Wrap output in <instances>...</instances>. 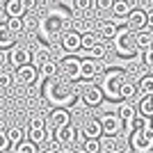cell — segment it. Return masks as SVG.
Returning a JSON list of instances; mask_svg holds the SVG:
<instances>
[{
  "instance_id": "f35d334b",
  "label": "cell",
  "mask_w": 153,
  "mask_h": 153,
  "mask_svg": "<svg viewBox=\"0 0 153 153\" xmlns=\"http://www.w3.org/2000/svg\"><path fill=\"white\" fill-rule=\"evenodd\" d=\"M101 149H108V151H112L114 146V140H110V137H101Z\"/></svg>"
},
{
  "instance_id": "836d02e7",
  "label": "cell",
  "mask_w": 153,
  "mask_h": 153,
  "mask_svg": "<svg viewBox=\"0 0 153 153\" xmlns=\"http://www.w3.org/2000/svg\"><path fill=\"white\" fill-rule=\"evenodd\" d=\"M78 12H96V0H76Z\"/></svg>"
},
{
  "instance_id": "7a4b0ae2",
  "label": "cell",
  "mask_w": 153,
  "mask_h": 153,
  "mask_svg": "<svg viewBox=\"0 0 153 153\" xmlns=\"http://www.w3.org/2000/svg\"><path fill=\"white\" fill-rule=\"evenodd\" d=\"M126 82H128V78L123 69H108L103 73L101 85H98L103 91V98H110L112 103H121V87Z\"/></svg>"
},
{
  "instance_id": "cb8c5ba5",
  "label": "cell",
  "mask_w": 153,
  "mask_h": 153,
  "mask_svg": "<svg viewBox=\"0 0 153 153\" xmlns=\"http://www.w3.org/2000/svg\"><path fill=\"white\" fill-rule=\"evenodd\" d=\"M14 46H16V37L7 30L5 23H0V51H5V48H14Z\"/></svg>"
},
{
  "instance_id": "1f68e13d",
  "label": "cell",
  "mask_w": 153,
  "mask_h": 153,
  "mask_svg": "<svg viewBox=\"0 0 153 153\" xmlns=\"http://www.w3.org/2000/svg\"><path fill=\"white\" fill-rule=\"evenodd\" d=\"M14 149V153H39V149L34 146V144H32V142H21L19 146H12Z\"/></svg>"
},
{
  "instance_id": "277c9868",
  "label": "cell",
  "mask_w": 153,
  "mask_h": 153,
  "mask_svg": "<svg viewBox=\"0 0 153 153\" xmlns=\"http://www.w3.org/2000/svg\"><path fill=\"white\" fill-rule=\"evenodd\" d=\"M128 144L135 153H151L153 151V128H144L137 133H130Z\"/></svg>"
},
{
  "instance_id": "7c38bea8",
  "label": "cell",
  "mask_w": 153,
  "mask_h": 153,
  "mask_svg": "<svg viewBox=\"0 0 153 153\" xmlns=\"http://www.w3.org/2000/svg\"><path fill=\"white\" fill-rule=\"evenodd\" d=\"M126 27L130 32L146 30V9H137V7H133V12L128 14V19H126Z\"/></svg>"
},
{
  "instance_id": "484cf974",
  "label": "cell",
  "mask_w": 153,
  "mask_h": 153,
  "mask_svg": "<svg viewBox=\"0 0 153 153\" xmlns=\"http://www.w3.org/2000/svg\"><path fill=\"white\" fill-rule=\"evenodd\" d=\"M137 94L144 96H153V73H144L137 82Z\"/></svg>"
},
{
  "instance_id": "f1b7e54d",
  "label": "cell",
  "mask_w": 153,
  "mask_h": 153,
  "mask_svg": "<svg viewBox=\"0 0 153 153\" xmlns=\"http://www.w3.org/2000/svg\"><path fill=\"white\" fill-rule=\"evenodd\" d=\"M5 25H7V30L12 32L14 37H19L21 32L25 30V21H23V19H7Z\"/></svg>"
},
{
  "instance_id": "8d00e7d4",
  "label": "cell",
  "mask_w": 153,
  "mask_h": 153,
  "mask_svg": "<svg viewBox=\"0 0 153 153\" xmlns=\"http://www.w3.org/2000/svg\"><path fill=\"white\" fill-rule=\"evenodd\" d=\"M112 2L114 0H96V9L98 12H112Z\"/></svg>"
},
{
  "instance_id": "bcb514c9",
  "label": "cell",
  "mask_w": 153,
  "mask_h": 153,
  "mask_svg": "<svg viewBox=\"0 0 153 153\" xmlns=\"http://www.w3.org/2000/svg\"><path fill=\"white\" fill-rule=\"evenodd\" d=\"M151 101H153V96H151Z\"/></svg>"
},
{
  "instance_id": "52a82bcc",
  "label": "cell",
  "mask_w": 153,
  "mask_h": 153,
  "mask_svg": "<svg viewBox=\"0 0 153 153\" xmlns=\"http://www.w3.org/2000/svg\"><path fill=\"white\" fill-rule=\"evenodd\" d=\"M51 55H53V51H51V46L48 44H44V41H37V44H32L30 46V64L34 66V69H41L46 62H51Z\"/></svg>"
},
{
  "instance_id": "6da1fadb",
  "label": "cell",
  "mask_w": 153,
  "mask_h": 153,
  "mask_svg": "<svg viewBox=\"0 0 153 153\" xmlns=\"http://www.w3.org/2000/svg\"><path fill=\"white\" fill-rule=\"evenodd\" d=\"M80 91L71 89L69 82H64L59 78H53V80H46L44 85V98L53 105V110H69V108H76L78 103H80Z\"/></svg>"
},
{
  "instance_id": "44dd1931",
  "label": "cell",
  "mask_w": 153,
  "mask_h": 153,
  "mask_svg": "<svg viewBox=\"0 0 153 153\" xmlns=\"http://www.w3.org/2000/svg\"><path fill=\"white\" fill-rule=\"evenodd\" d=\"M55 135L48 130V128H39V130H27V142H32L34 146H39V144H44L46 140H53Z\"/></svg>"
},
{
  "instance_id": "74e56055",
  "label": "cell",
  "mask_w": 153,
  "mask_h": 153,
  "mask_svg": "<svg viewBox=\"0 0 153 153\" xmlns=\"http://www.w3.org/2000/svg\"><path fill=\"white\" fill-rule=\"evenodd\" d=\"M7 149H9V140H7V133H5V130H0V153L7 151Z\"/></svg>"
},
{
  "instance_id": "9c48e42d",
  "label": "cell",
  "mask_w": 153,
  "mask_h": 153,
  "mask_svg": "<svg viewBox=\"0 0 153 153\" xmlns=\"http://www.w3.org/2000/svg\"><path fill=\"white\" fill-rule=\"evenodd\" d=\"M7 62L12 64L16 71H19L21 66H27V64H30V48L16 44L14 48H9V53H7Z\"/></svg>"
},
{
  "instance_id": "d6a6232c",
  "label": "cell",
  "mask_w": 153,
  "mask_h": 153,
  "mask_svg": "<svg viewBox=\"0 0 153 153\" xmlns=\"http://www.w3.org/2000/svg\"><path fill=\"white\" fill-rule=\"evenodd\" d=\"M12 85H14V76L9 73V71L0 69V89H9Z\"/></svg>"
},
{
  "instance_id": "83f0119b",
  "label": "cell",
  "mask_w": 153,
  "mask_h": 153,
  "mask_svg": "<svg viewBox=\"0 0 153 153\" xmlns=\"http://www.w3.org/2000/svg\"><path fill=\"white\" fill-rule=\"evenodd\" d=\"M57 62L51 59V62H46L41 69H39V78H44V80H53V78H57Z\"/></svg>"
},
{
  "instance_id": "f546056e",
  "label": "cell",
  "mask_w": 153,
  "mask_h": 153,
  "mask_svg": "<svg viewBox=\"0 0 153 153\" xmlns=\"http://www.w3.org/2000/svg\"><path fill=\"white\" fill-rule=\"evenodd\" d=\"M105 55H108V46L103 44V41H101V44H96L94 48L89 51V59H94V62H103Z\"/></svg>"
},
{
  "instance_id": "603a6c76",
  "label": "cell",
  "mask_w": 153,
  "mask_h": 153,
  "mask_svg": "<svg viewBox=\"0 0 153 153\" xmlns=\"http://www.w3.org/2000/svg\"><path fill=\"white\" fill-rule=\"evenodd\" d=\"M117 32H119V25H117L114 21H105V23L98 27V37H101V39H108V41H112V39L117 37Z\"/></svg>"
},
{
  "instance_id": "7dc6e473",
  "label": "cell",
  "mask_w": 153,
  "mask_h": 153,
  "mask_svg": "<svg viewBox=\"0 0 153 153\" xmlns=\"http://www.w3.org/2000/svg\"><path fill=\"white\" fill-rule=\"evenodd\" d=\"M151 51H153V48H151Z\"/></svg>"
},
{
  "instance_id": "2e32d148",
  "label": "cell",
  "mask_w": 153,
  "mask_h": 153,
  "mask_svg": "<svg viewBox=\"0 0 153 153\" xmlns=\"http://www.w3.org/2000/svg\"><path fill=\"white\" fill-rule=\"evenodd\" d=\"M55 140H57L59 146H71V144H76L78 133H76L73 126H64V128H57V130H55Z\"/></svg>"
},
{
  "instance_id": "5b68a950",
  "label": "cell",
  "mask_w": 153,
  "mask_h": 153,
  "mask_svg": "<svg viewBox=\"0 0 153 153\" xmlns=\"http://www.w3.org/2000/svg\"><path fill=\"white\" fill-rule=\"evenodd\" d=\"M80 62L82 59H78L76 55H62L57 59V71L66 76L69 82H76V80H80Z\"/></svg>"
},
{
  "instance_id": "3957f363",
  "label": "cell",
  "mask_w": 153,
  "mask_h": 153,
  "mask_svg": "<svg viewBox=\"0 0 153 153\" xmlns=\"http://www.w3.org/2000/svg\"><path fill=\"white\" fill-rule=\"evenodd\" d=\"M112 48H114L121 57H130L137 53V44H135V32H130L128 27H119L117 37L112 39Z\"/></svg>"
},
{
  "instance_id": "4dcf8cb0",
  "label": "cell",
  "mask_w": 153,
  "mask_h": 153,
  "mask_svg": "<svg viewBox=\"0 0 153 153\" xmlns=\"http://www.w3.org/2000/svg\"><path fill=\"white\" fill-rule=\"evenodd\" d=\"M137 96V85L133 82H126L121 87V101H128V103H133V98Z\"/></svg>"
},
{
  "instance_id": "ffe728a7",
  "label": "cell",
  "mask_w": 153,
  "mask_h": 153,
  "mask_svg": "<svg viewBox=\"0 0 153 153\" xmlns=\"http://www.w3.org/2000/svg\"><path fill=\"white\" fill-rule=\"evenodd\" d=\"M5 14H7V19H23V16H25L23 0H7L5 2Z\"/></svg>"
},
{
  "instance_id": "ac0fdd59",
  "label": "cell",
  "mask_w": 153,
  "mask_h": 153,
  "mask_svg": "<svg viewBox=\"0 0 153 153\" xmlns=\"http://www.w3.org/2000/svg\"><path fill=\"white\" fill-rule=\"evenodd\" d=\"M48 121H51V126L57 130V128H64V126H71V112L69 110H51V117H48Z\"/></svg>"
},
{
  "instance_id": "d590c367",
  "label": "cell",
  "mask_w": 153,
  "mask_h": 153,
  "mask_svg": "<svg viewBox=\"0 0 153 153\" xmlns=\"http://www.w3.org/2000/svg\"><path fill=\"white\" fill-rule=\"evenodd\" d=\"M82 149L87 153H101V140H85Z\"/></svg>"
},
{
  "instance_id": "5bb4252c",
  "label": "cell",
  "mask_w": 153,
  "mask_h": 153,
  "mask_svg": "<svg viewBox=\"0 0 153 153\" xmlns=\"http://www.w3.org/2000/svg\"><path fill=\"white\" fill-rule=\"evenodd\" d=\"M16 80H19L21 85H25V87H32V85H37V80H39V71L34 69L32 64L21 66V69L16 71Z\"/></svg>"
},
{
  "instance_id": "4316f807",
  "label": "cell",
  "mask_w": 153,
  "mask_h": 153,
  "mask_svg": "<svg viewBox=\"0 0 153 153\" xmlns=\"http://www.w3.org/2000/svg\"><path fill=\"white\" fill-rule=\"evenodd\" d=\"M137 114L144 117V119H153V101H151V96H144V98L137 103Z\"/></svg>"
},
{
  "instance_id": "7bdbcfd3",
  "label": "cell",
  "mask_w": 153,
  "mask_h": 153,
  "mask_svg": "<svg viewBox=\"0 0 153 153\" xmlns=\"http://www.w3.org/2000/svg\"><path fill=\"white\" fill-rule=\"evenodd\" d=\"M41 153H57V149H53V146H48V149H44Z\"/></svg>"
},
{
  "instance_id": "b9f144b4",
  "label": "cell",
  "mask_w": 153,
  "mask_h": 153,
  "mask_svg": "<svg viewBox=\"0 0 153 153\" xmlns=\"http://www.w3.org/2000/svg\"><path fill=\"white\" fill-rule=\"evenodd\" d=\"M23 5H25V12L27 9H34V0H23Z\"/></svg>"
},
{
  "instance_id": "ee69618b",
  "label": "cell",
  "mask_w": 153,
  "mask_h": 153,
  "mask_svg": "<svg viewBox=\"0 0 153 153\" xmlns=\"http://www.w3.org/2000/svg\"><path fill=\"white\" fill-rule=\"evenodd\" d=\"M108 153H123L121 149H112V151H108Z\"/></svg>"
},
{
  "instance_id": "e575fe53",
  "label": "cell",
  "mask_w": 153,
  "mask_h": 153,
  "mask_svg": "<svg viewBox=\"0 0 153 153\" xmlns=\"http://www.w3.org/2000/svg\"><path fill=\"white\" fill-rule=\"evenodd\" d=\"M39 128H46V119L41 114L30 117V123H27V130H39Z\"/></svg>"
},
{
  "instance_id": "8992f818",
  "label": "cell",
  "mask_w": 153,
  "mask_h": 153,
  "mask_svg": "<svg viewBox=\"0 0 153 153\" xmlns=\"http://www.w3.org/2000/svg\"><path fill=\"white\" fill-rule=\"evenodd\" d=\"M101 121V130H103V137H110V140H117V135L123 130V123L121 119L117 117V112H105V114L98 119Z\"/></svg>"
},
{
  "instance_id": "d6986e66",
  "label": "cell",
  "mask_w": 153,
  "mask_h": 153,
  "mask_svg": "<svg viewBox=\"0 0 153 153\" xmlns=\"http://www.w3.org/2000/svg\"><path fill=\"white\" fill-rule=\"evenodd\" d=\"M135 44H137V51H140V53L151 51V48H153V32L151 30L135 32Z\"/></svg>"
},
{
  "instance_id": "e0dca14e",
  "label": "cell",
  "mask_w": 153,
  "mask_h": 153,
  "mask_svg": "<svg viewBox=\"0 0 153 153\" xmlns=\"http://www.w3.org/2000/svg\"><path fill=\"white\" fill-rule=\"evenodd\" d=\"M117 117L121 119L123 126H126V123H130L135 117H137V105H133V103H128V101L117 103Z\"/></svg>"
},
{
  "instance_id": "9a60e30c",
  "label": "cell",
  "mask_w": 153,
  "mask_h": 153,
  "mask_svg": "<svg viewBox=\"0 0 153 153\" xmlns=\"http://www.w3.org/2000/svg\"><path fill=\"white\" fill-rule=\"evenodd\" d=\"M82 135H85V140H101V137H103L101 121L94 119V117H87L85 123H82Z\"/></svg>"
},
{
  "instance_id": "ab89813d",
  "label": "cell",
  "mask_w": 153,
  "mask_h": 153,
  "mask_svg": "<svg viewBox=\"0 0 153 153\" xmlns=\"http://www.w3.org/2000/svg\"><path fill=\"white\" fill-rule=\"evenodd\" d=\"M144 64H146L149 69H153V51H146V53H144Z\"/></svg>"
},
{
  "instance_id": "d4e9b609",
  "label": "cell",
  "mask_w": 153,
  "mask_h": 153,
  "mask_svg": "<svg viewBox=\"0 0 153 153\" xmlns=\"http://www.w3.org/2000/svg\"><path fill=\"white\" fill-rule=\"evenodd\" d=\"M5 133H7V140H9V146H19L21 142H25V130H23V128H19V126L7 128Z\"/></svg>"
},
{
  "instance_id": "30bf717a",
  "label": "cell",
  "mask_w": 153,
  "mask_h": 153,
  "mask_svg": "<svg viewBox=\"0 0 153 153\" xmlns=\"http://www.w3.org/2000/svg\"><path fill=\"white\" fill-rule=\"evenodd\" d=\"M80 103L87 105V108H98V105H103V91H101V87H96V85H87L85 89H80Z\"/></svg>"
},
{
  "instance_id": "ba28073f",
  "label": "cell",
  "mask_w": 153,
  "mask_h": 153,
  "mask_svg": "<svg viewBox=\"0 0 153 153\" xmlns=\"http://www.w3.org/2000/svg\"><path fill=\"white\" fill-rule=\"evenodd\" d=\"M101 73H105V62H94L89 57L80 62V80L82 82L94 85V78H98Z\"/></svg>"
},
{
  "instance_id": "7402d4cb",
  "label": "cell",
  "mask_w": 153,
  "mask_h": 153,
  "mask_svg": "<svg viewBox=\"0 0 153 153\" xmlns=\"http://www.w3.org/2000/svg\"><path fill=\"white\" fill-rule=\"evenodd\" d=\"M96 44H101V37H98V32L89 30V32H85V34H80V48H82V51L89 53Z\"/></svg>"
},
{
  "instance_id": "4fadbf2b",
  "label": "cell",
  "mask_w": 153,
  "mask_h": 153,
  "mask_svg": "<svg viewBox=\"0 0 153 153\" xmlns=\"http://www.w3.org/2000/svg\"><path fill=\"white\" fill-rule=\"evenodd\" d=\"M133 12V2L130 0H114L112 2V14H114V23L119 25V23H126V19H128V14Z\"/></svg>"
},
{
  "instance_id": "60d3db41",
  "label": "cell",
  "mask_w": 153,
  "mask_h": 153,
  "mask_svg": "<svg viewBox=\"0 0 153 153\" xmlns=\"http://www.w3.org/2000/svg\"><path fill=\"white\" fill-rule=\"evenodd\" d=\"M146 30L153 32V9H146Z\"/></svg>"
},
{
  "instance_id": "f6af8a7d",
  "label": "cell",
  "mask_w": 153,
  "mask_h": 153,
  "mask_svg": "<svg viewBox=\"0 0 153 153\" xmlns=\"http://www.w3.org/2000/svg\"><path fill=\"white\" fill-rule=\"evenodd\" d=\"M73 153H87V151H85V149L80 146V149H76V151H73Z\"/></svg>"
},
{
  "instance_id": "8fae6325",
  "label": "cell",
  "mask_w": 153,
  "mask_h": 153,
  "mask_svg": "<svg viewBox=\"0 0 153 153\" xmlns=\"http://www.w3.org/2000/svg\"><path fill=\"white\" fill-rule=\"evenodd\" d=\"M59 46L66 55H76L80 51V32L76 30H64L62 37H59Z\"/></svg>"
}]
</instances>
